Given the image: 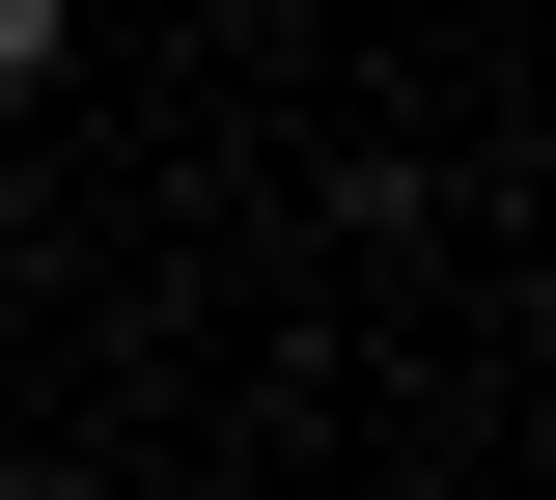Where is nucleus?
<instances>
[{
	"instance_id": "f257e3e1",
	"label": "nucleus",
	"mask_w": 556,
	"mask_h": 500,
	"mask_svg": "<svg viewBox=\"0 0 556 500\" xmlns=\"http://www.w3.org/2000/svg\"><path fill=\"white\" fill-rule=\"evenodd\" d=\"M0 84H56V0H0Z\"/></svg>"
}]
</instances>
